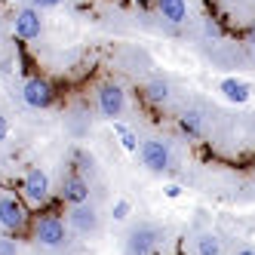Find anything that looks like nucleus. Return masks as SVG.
<instances>
[{
  "label": "nucleus",
  "instance_id": "1",
  "mask_svg": "<svg viewBox=\"0 0 255 255\" xmlns=\"http://www.w3.org/2000/svg\"><path fill=\"white\" fill-rule=\"evenodd\" d=\"M25 222H28V209H25L22 200L15 194H3V197H0V228L15 234V231L25 228Z\"/></svg>",
  "mask_w": 255,
  "mask_h": 255
},
{
  "label": "nucleus",
  "instance_id": "2",
  "mask_svg": "<svg viewBox=\"0 0 255 255\" xmlns=\"http://www.w3.org/2000/svg\"><path fill=\"white\" fill-rule=\"evenodd\" d=\"M34 240H37L40 246H49L56 249L68 240V231H65V222L59 215H43L37 225H34Z\"/></svg>",
  "mask_w": 255,
  "mask_h": 255
},
{
  "label": "nucleus",
  "instance_id": "3",
  "mask_svg": "<svg viewBox=\"0 0 255 255\" xmlns=\"http://www.w3.org/2000/svg\"><path fill=\"white\" fill-rule=\"evenodd\" d=\"M22 99L28 108H37V111H43V108H49L52 102H56V93H52V83L43 80V77H28L25 86H22Z\"/></svg>",
  "mask_w": 255,
  "mask_h": 255
},
{
  "label": "nucleus",
  "instance_id": "4",
  "mask_svg": "<svg viewBox=\"0 0 255 255\" xmlns=\"http://www.w3.org/2000/svg\"><path fill=\"white\" fill-rule=\"evenodd\" d=\"M43 31V19H40V9L37 6H22L15 12V22H12V34L19 40H37Z\"/></svg>",
  "mask_w": 255,
  "mask_h": 255
},
{
  "label": "nucleus",
  "instance_id": "5",
  "mask_svg": "<svg viewBox=\"0 0 255 255\" xmlns=\"http://www.w3.org/2000/svg\"><path fill=\"white\" fill-rule=\"evenodd\" d=\"M22 194H25L28 203H34V206L46 203V200H49V175L40 166L28 169L25 172V181H22Z\"/></svg>",
  "mask_w": 255,
  "mask_h": 255
},
{
  "label": "nucleus",
  "instance_id": "6",
  "mask_svg": "<svg viewBox=\"0 0 255 255\" xmlns=\"http://www.w3.org/2000/svg\"><path fill=\"white\" fill-rule=\"evenodd\" d=\"M138 157H141V163H144L151 172H166V169H169V148H166V141H160V138L141 141Z\"/></svg>",
  "mask_w": 255,
  "mask_h": 255
},
{
  "label": "nucleus",
  "instance_id": "7",
  "mask_svg": "<svg viewBox=\"0 0 255 255\" xmlns=\"http://www.w3.org/2000/svg\"><path fill=\"white\" fill-rule=\"evenodd\" d=\"M123 108H126V93H123V86L120 83H105L99 89V111L102 117L108 120H117L123 114Z\"/></svg>",
  "mask_w": 255,
  "mask_h": 255
},
{
  "label": "nucleus",
  "instance_id": "8",
  "mask_svg": "<svg viewBox=\"0 0 255 255\" xmlns=\"http://www.w3.org/2000/svg\"><path fill=\"white\" fill-rule=\"evenodd\" d=\"M62 197L68 200L71 206H80V203H89V181L83 175H68L62 181Z\"/></svg>",
  "mask_w": 255,
  "mask_h": 255
},
{
  "label": "nucleus",
  "instance_id": "9",
  "mask_svg": "<svg viewBox=\"0 0 255 255\" xmlns=\"http://www.w3.org/2000/svg\"><path fill=\"white\" fill-rule=\"evenodd\" d=\"M218 93H222L231 105H246L249 96H252V86L240 77H225L222 83H218Z\"/></svg>",
  "mask_w": 255,
  "mask_h": 255
},
{
  "label": "nucleus",
  "instance_id": "10",
  "mask_svg": "<svg viewBox=\"0 0 255 255\" xmlns=\"http://www.w3.org/2000/svg\"><path fill=\"white\" fill-rule=\"evenodd\" d=\"M68 222H71V228L80 231V234H93V231H96V225H99V215H96V209H93V206L80 203V206H74V209L68 212Z\"/></svg>",
  "mask_w": 255,
  "mask_h": 255
},
{
  "label": "nucleus",
  "instance_id": "11",
  "mask_svg": "<svg viewBox=\"0 0 255 255\" xmlns=\"http://www.w3.org/2000/svg\"><path fill=\"white\" fill-rule=\"evenodd\" d=\"M157 246V231L154 228H135L129 237V252L132 255H151V249Z\"/></svg>",
  "mask_w": 255,
  "mask_h": 255
},
{
  "label": "nucleus",
  "instance_id": "12",
  "mask_svg": "<svg viewBox=\"0 0 255 255\" xmlns=\"http://www.w3.org/2000/svg\"><path fill=\"white\" fill-rule=\"evenodd\" d=\"M157 9L172 25H181L188 19V0H157Z\"/></svg>",
  "mask_w": 255,
  "mask_h": 255
},
{
  "label": "nucleus",
  "instance_id": "13",
  "mask_svg": "<svg viewBox=\"0 0 255 255\" xmlns=\"http://www.w3.org/2000/svg\"><path fill=\"white\" fill-rule=\"evenodd\" d=\"M111 129H114V135L120 138V144H123V151H129V154H138V135H135V129L132 126H126L123 120H111Z\"/></svg>",
  "mask_w": 255,
  "mask_h": 255
},
{
  "label": "nucleus",
  "instance_id": "14",
  "mask_svg": "<svg viewBox=\"0 0 255 255\" xmlns=\"http://www.w3.org/2000/svg\"><path fill=\"white\" fill-rule=\"evenodd\" d=\"M178 126H181V132H188V135H200V129H203V117H200V111H185L178 117Z\"/></svg>",
  "mask_w": 255,
  "mask_h": 255
},
{
  "label": "nucleus",
  "instance_id": "15",
  "mask_svg": "<svg viewBox=\"0 0 255 255\" xmlns=\"http://www.w3.org/2000/svg\"><path fill=\"white\" fill-rule=\"evenodd\" d=\"M197 252L200 255H222V240L215 234H200L197 237Z\"/></svg>",
  "mask_w": 255,
  "mask_h": 255
},
{
  "label": "nucleus",
  "instance_id": "16",
  "mask_svg": "<svg viewBox=\"0 0 255 255\" xmlns=\"http://www.w3.org/2000/svg\"><path fill=\"white\" fill-rule=\"evenodd\" d=\"M144 96H148V102H166L169 99V83L166 80H151L148 89H144Z\"/></svg>",
  "mask_w": 255,
  "mask_h": 255
},
{
  "label": "nucleus",
  "instance_id": "17",
  "mask_svg": "<svg viewBox=\"0 0 255 255\" xmlns=\"http://www.w3.org/2000/svg\"><path fill=\"white\" fill-rule=\"evenodd\" d=\"M129 212H132L129 200H117V203L111 206V215H114V222H126V218H129Z\"/></svg>",
  "mask_w": 255,
  "mask_h": 255
},
{
  "label": "nucleus",
  "instance_id": "18",
  "mask_svg": "<svg viewBox=\"0 0 255 255\" xmlns=\"http://www.w3.org/2000/svg\"><path fill=\"white\" fill-rule=\"evenodd\" d=\"M74 163H77V169H89L93 166V157H89L86 151H74Z\"/></svg>",
  "mask_w": 255,
  "mask_h": 255
},
{
  "label": "nucleus",
  "instance_id": "19",
  "mask_svg": "<svg viewBox=\"0 0 255 255\" xmlns=\"http://www.w3.org/2000/svg\"><path fill=\"white\" fill-rule=\"evenodd\" d=\"M163 194H166L169 200H178L181 197V185L178 181H169V185H163Z\"/></svg>",
  "mask_w": 255,
  "mask_h": 255
},
{
  "label": "nucleus",
  "instance_id": "20",
  "mask_svg": "<svg viewBox=\"0 0 255 255\" xmlns=\"http://www.w3.org/2000/svg\"><path fill=\"white\" fill-rule=\"evenodd\" d=\"M0 255H19V249H15V240H0Z\"/></svg>",
  "mask_w": 255,
  "mask_h": 255
},
{
  "label": "nucleus",
  "instance_id": "21",
  "mask_svg": "<svg viewBox=\"0 0 255 255\" xmlns=\"http://www.w3.org/2000/svg\"><path fill=\"white\" fill-rule=\"evenodd\" d=\"M62 0H34L31 6H37V9H52V6H59Z\"/></svg>",
  "mask_w": 255,
  "mask_h": 255
},
{
  "label": "nucleus",
  "instance_id": "22",
  "mask_svg": "<svg viewBox=\"0 0 255 255\" xmlns=\"http://www.w3.org/2000/svg\"><path fill=\"white\" fill-rule=\"evenodd\" d=\"M6 138H9V120L0 114V141H6Z\"/></svg>",
  "mask_w": 255,
  "mask_h": 255
},
{
  "label": "nucleus",
  "instance_id": "23",
  "mask_svg": "<svg viewBox=\"0 0 255 255\" xmlns=\"http://www.w3.org/2000/svg\"><path fill=\"white\" fill-rule=\"evenodd\" d=\"M237 255H255V249H240Z\"/></svg>",
  "mask_w": 255,
  "mask_h": 255
},
{
  "label": "nucleus",
  "instance_id": "24",
  "mask_svg": "<svg viewBox=\"0 0 255 255\" xmlns=\"http://www.w3.org/2000/svg\"><path fill=\"white\" fill-rule=\"evenodd\" d=\"M249 43H252V46H255V28H252V34H249Z\"/></svg>",
  "mask_w": 255,
  "mask_h": 255
},
{
  "label": "nucleus",
  "instance_id": "25",
  "mask_svg": "<svg viewBox=\"0 0 255 255\" xmlns=\"http://www.w3.org/2000/svg\"><path fill=\"white\" fill-rule=\"evenodd\" d=\"M135 3H148V0H135Z\"/></svg>",
  "mask_w": 255,
  "mask_h": 255
}]
</instances>
